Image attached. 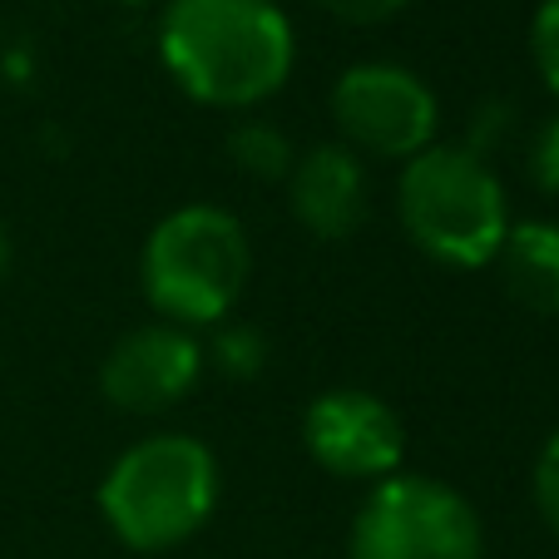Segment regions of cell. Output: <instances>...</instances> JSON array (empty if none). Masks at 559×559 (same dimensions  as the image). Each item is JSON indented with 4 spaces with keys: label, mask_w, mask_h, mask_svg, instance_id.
Returning a JSON list of instances; mask_svg holds the SVG:
<instances>
[{
    "label": "cell",
    "mask_w": 559,
    "mask_h": 559,
    "mask_svg": "<svg viewBox=\"0 0 559 559\" xmlns=\"http://www.w3.org/2000/svg\"><path fill=\"white\" fill-rule=\"evenodd\" d=\"M158 60L199 105L253 109L287 85L297 35L277 0H169L158 15Z\"/></svg>",
    "instance_id": "6da1fadb"
},
{
    "label": "cell",
    "mask_w": 559,
    "mask_h": 559,
    "mask_svg": "<svg viewBox=\"0 0 559 559\" xmlns=\"http://www.w3.org/2000/svg\"><path fill=\"white\" fill-rule=\"evenodd\" d=\"M218 455L183 431H158L115 455L99 480V515L134 555L193 539L218 510Z\"/></svg>",
    "instance_id": "7a4b0ae2"
},
{
    "label": "cell",
    "mask_w": 559,
    "mask_h": 559,
    "mask_svg": "<svg viewBox=\"0 0 559 559\" xmlns=\"http://www.w3.org/2000/svg\"><path fill=\"white\" fill-rule=\"evenodd\" d=\"M253 277V243L238 213L218 203H183L148 228L139 283L158 322L218 328L228 322Z\"/></svg>",
    "instance_id": "3957f363"
},
{
    "label": "cell",
    "mask_w": 559,
    "mask_h": 559,
    "mask_svg": "<svg viewBox=\"0 0 559 559\" xmlns=\"http://www.w3.org/2000/svg\"><path fill=\"white\" fill-rule=\"evenodd\" d=\"M396 218L431 263L471 273V267L496 263L510 233L506 183L490 169V158L475 154L471 144L436 139L431 148L402 164Z\"/></svg>",
    "instance_id": "277c9868"
},
{
    "label": "cell",
    "mask_w": 559,
    "mask_h": 559,
    "mask_svg": "<svg viewBox=\"0 0 559 559\" xmlns=\"http://www.w3.org/2000/svg\"><path fill=\"white\" fill-rule=\"evenodd\" d=\"M475 506L436 475H386L367 486L347 535V559H480Z\"/></svg>",
    "instance_id": "5b68a950"
},
{
    "label": "cell",
    "mask_w": 559,
    "mask_h": 559,
    "mask_svg": "<svg viewBox=\"0 0 559 559\" xmlns=\"http://www.w3.org/2000/svg\"><path fill=\"white\" fill-rule=\"evenodd\" d=\"M332 119L352 154L371 158H416L436 144L441 99L416 70L391 60L347 64L332 85Z\"/></svg>",
    "instance_id": "8992f818"
},
{
    "label": "cell",
    "mask_w": 559,
    "mask_h": 559,
    "mask_svg": "<svg viewBox=\"0 0 559 559\" xmlns=\"http://www.w3.org/2000/svg\"><path fill=\"white\" fill-rule=\"evenodd\" d=\"M302 445H307V455L328 475H337V480L377 486V480L402 471L406 426L377 391L337 386V391H322V396L307 402Z\"/></svg>",
    "instance_id": "52a82bcc"
},
{
    "label": "cell",
    "mask_w": 559,
    "mask_h": 559,
    "mask_svg": "<svg viewBox=\"0 0 559 559\" xmlns=\"http://www.w3.org/2000/svg\"><path fill=\"white\" fill-rule=\"evenodd\" d=\"M203 342L174 322H144L124 332L99 361V391L115 412L158 416L189 402L203 377Z\"/></svg>",
    "instance_id": "ba28073f"
},
{
    "label": "cell",
    "mask_w": 559,
    "mask_h": 559,
    "mask_svg": "<svg viewBox=\"0 0 559 559\" xmlns=\"http://www.w3.org/2000/svg\"><path fill=\"white\" fill-rule=\"evenodd\" d=\"M287 209L312 238L342 243L367 223V169L347 144H312L287 174Z\"/></svg>",
    "instance_id": "9c48e42d"
},
{
    "label": "cell",
    "mask_w": 559,
    "mask_h": 559,
    "mask_svg": "<svg viewBox=\"0 0 559 559\" xmlns=\"http://www.w3.org/2000/svg\"><path fill=\"white\" fill-rule=\"evenodd\" d=\"M496 267L510 302H520L525 312L539 317H559V223L549 218L510 223L506 243L496 253Z\"/></svg>",
    "instance_id": "30bf717a"
},
{
    "label": "cell",
    "mask_w": 559,
    "mask_h": 559,
    "mask_svg": "<svg viewBox=\"0 0 559 559\" xmlns=\"http://www.w3.org/2000/svg\"><path fill=\"white\" fill-rule=\"evenodd\" d=\"M223 144H228L233 169L258 183H287V174H293V164H297L293 139H287L273 119H238Z\"/></svg>",
    "instance_id": "8fae6325"
},
{
    "label": "cell",
    "mask_w": 559,
    "mask_h": 559,
    "mask_svg": "<svg viewBox=\"0 0 559 559\" xmlns=\"http://www.w3.org/2000/svg\"><path fill=\"white\" fill-rule=\"evenodd\" d=\"M203 361L218 367L223 377H233V381H253L258 371L267 367V337L253 328V322H218Z\"/></svg>",
    "instance_id": "7c38bea8"
},
{
    "label": "cell",
    "mask_w": 559,
    "mask_h": 559,
    "mask_svg": "<svg viewBox=\"0 0 559 559\" xmlns=\"http://www.w3.org/2000/svg\"><path fill=\"white\" fill-rule=\"evenodd\" d=\"M530 55H535V70L545 80V90L559 99V0H545L530 21Z\"/></svg>",
    "instance_id": "4fadbf2b"
},
{
    "label": "cell",
    "mask_w": 559,
    "mask_h": 559,
    "mask_svg": "<svg viewBox=\"0 0 559 559\" xmlns=\"http://www.w3.org/2000/svg\"><path fill=\"white\" fill-rule=\"evenodd\" d=\"M525 169H530V183H535L539 193H559V109L530 134Z\"/></svg>",
    "instance_id": "5bb4252c"
},
{
    "label": "cell",
    "mask_w": 559,
    "mask_h": 559,
    "mask_svg": "<svg viewBox=\"0 0 559 559\" xmlns=\"http://www.w3.org/2000/svg\"><path fill=\"white\" fill-rule=\"evenodd\" d=\"M530 490H535V510H539V520H545V525L559 535V431L549 436L545 451H539V461H535V480H530Z\"/></svg>",
    "instance_id": "9a60e30c"
},
{
    "label": "cell",
    "mask_w": 559,
    "mask_h": 559,
    "mask_svg": "<svg viewBox=\"0 0 559 559\" xmlns=\"http://www.w3.org/2000/svg\"><path fill=\"white\" fill-rule=\"evenodd\" d=\"M317 5H322L332 21H342V25H381V21H391L396 11H406L412 0H317Z\"/></svg>",
    "instance_id": "2e32d148"
},
{
    "label": "cell",
    "mask_w": 559,
    "mask_h": 559,
    "mask_svg": "<svg viewBox=\"0 0 559 559\" xmlns=\"http://www.w3.org/2000/svg\"><path fill=\"white\" fill-rule=\"evenodd\" d=\"M11 263H15V248H11V228L0 223V287H5V277H11Z\"/></svg>",
    "instance_id": "e0dca14e"
},
{
    "label": "cell",
    "mask_w": 559,
    "mask_h": 559,
    "mask_svg": "<svg viewBox=\"0 0 559 559\" xmlns=\"http://www.w3.org/2000/svg\"><path fill=\"white\" fill-rule=\"evenodd\" d=\"M124 5H148V0H124Z\"/></svg>",
    "instance_id": "ac0fdd59"
}]
</instances>
